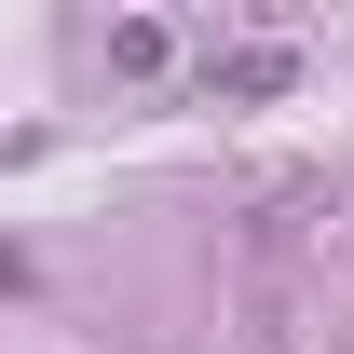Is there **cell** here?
Masks as SVG:
<instances>
[{"label":"cell","mask_w":354,"mask_h":354,"mask_svg":"<svg viewBox=\"0 0 354 354\" xmlns=\"http://www.w3.org/2000/svg\"><path fill=\"white\" fill-rule=\"evenodd\" d=\"M205 82H218V95H272V82H286V55H205Z\"/></svg>","instance_id":"1"}]
</instances>
